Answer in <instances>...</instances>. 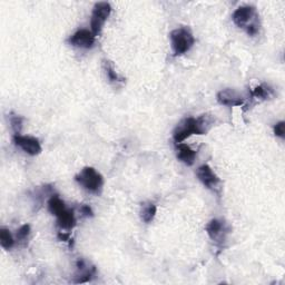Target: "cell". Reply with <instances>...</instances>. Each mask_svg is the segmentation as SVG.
Returning a JSON list of instances; mask_svg holds the SVG:
<instances>
[{
	"instance_id": "6da1fadb",
	"label": "cell",
	"mask_w": 285,
	"mask_h": 285,
	"mask_svg": "<svg viewBox=\"0 0 285 285\" xmlns=\"http://www.w3.org/2000/svg\"><path fill=\"white\" fill-rule=\"evenodd\" d=\"M209 121L204 116L200 118L189 117L179 123V125L174 130V141L179 144L192 135H204L208 130Z\"/></svg>"
},
{
	"instance_id": "7a4b0ae2",
	"label": "cell",
	"mask_w": 285,
	"mask_h": 285,
	"mask_svg": "<svg viewBox=\"0 0 285 285\" xmlns=\"http://www.w3.org/2000/svg\"><path fill=\"white\" fill-rule=\"evenodd\" d=\"M171 43L176 56L183 55L193 47L194 36L189 28H177L171 32Z\"/></svg>"
},
{
	"instance_id": "3957f363",
	"label": "cell",
	"mask_w": 285,
	"mask_h": 285,
	"mask_svg": "<svg viewBox=\"0 0 285 285\" xmlns=\"http://www.w3.org/2000/svg\"><path fill=\"white\" fill-rule=\"evenodd\" d=\"M76 181L91 193L98 194L103 189V176L93 167H85L76 176Z\"/></svg>"
},
{
	"instance_id": "277c9868",
	"label": "cell",
	"mask_w": 285,
	"mask_h": 285,
	"mask_svg": "<svg viewBox=\"0 0 285 285\" xmlns=\"http://www.w3.org/2000/svg\"><path fill=\"white\" fill-rule=\"evenodd\" d=\"M111 7L108 2H98L94 7L92 15V32L94 35H98L102 31L103 26L106 22L107 18L110 17Z\"/></svg>"
},
{
	"instance_id": "5b68a950",
	"label": "cell",
	"mask_w": 285,
	"mask_h": 285,
	"mask_svg": "<svg viewBox=\"0 0 285 285\" xmlns=\"http://www.w3.org/2000/svg\"><path fill=\"white\" fill-rule=\"evenodd\" d=\"M14 142L18 147H20L25 153L32 156H36L40 154L41 146L39 141L32 136H22L20 134H15Z\"/></svg>"
},
{
	"instance_id": "8992f818",
	"label": "cell",
	"mask_w": 285,
	"mask_h": 285,
	"mask_svg": "<svg viewBox=\"0 0 285 285\" xmlns=\"http://www.w3.org/2000/svg\"><path fill=\"white\" fill-rule=\"evenodd\" d=\"M69 44L78 48H92L95 44V35L92 31L87 29H80L74 33L69 38Z\"/></svg>"
},
{
	"instance_id": "52a82bcc",
	"label": "cell",
	"mask_w": 285,
	"mask_h": 285,
	"mask_svg": "<svg viewBox=\"0 0 285 285\" xmlns=\"http://www.w3.org/2000/svg\"><path fill=\"white\" fill-rule=\"evenodd\" d=\"M217 100L220 104L224 105V106H230V107H238L244 104V97L235 89H224L217 94Z\"/></svg>"
},
{
	"instance_id": "ba28073f",
	"label": "cell",
	"mask_w": 285,
	"mask_h": 285,
	"mask_svg": "<svg viewBox=\"0 0 285 285\" xmlns=\"http://www.w3.org/2000/svg\"><path fill=\"white\" fill-rule=\"evenodd\" d=\"M196 175L200 181L203 183V185L207 189H214L220 183V178L208 165H202L197 168Z\"/></svg>"
},
{
	"instance_id": "9c48e42d",
	"label": "cell",
	"mask_w": 285,
	"mask_h": 285,
	"mask_svg": "<svg viewBox=\"0 0 285 285\" xmlns=\"http://www.w3.org/2000/svg\"><path fill=\"white\" fill-rule=\"evenodd\" d=\"M254 16V8L251 6H242L236 9L233 14L234 24L239 28H244Z\"/></svg>"
},
{
	"instance_id": "30bf717a",
	"label": "cell",
	"mask_w": 285,
	"mask_h": 285,
	"mask_svg": "<svg viewBox=\"0 0 285 285\" xmlns=\"http://www.w3.org/2000/svg\"><path fill=\"white\" fill-rule=\"evenodd\" d=\"M176 147H177V158L187 166H192L195 162L196 152L193 151L189 145L183 144V142H179Z\"/></svg>"
},
{
	"instance_id": "8fae6325",
	"label": "cell",
	"mask_w": 285,
	"mask_h": 285,
	"mask_svg": "<svg viewBox=\"0 0 285 285\" xmlns=\"http://www.w3.org/2000/svg\"><path fill=\"white\" fill-rule=\"evenodd\" d=\"M206 232L209 238H211L213 241H217V239L221 238L223 236V232H224V224L222 221L214 219L209 222L205 227Z\"/></svg>"
},
{
	"instance_id": "7c38bea8",
	"label": "cell",
	"mask_w": 285,
	"mask_h": 285,
	"mask_svg": "<svg viewBox=\"0 0 285 285\" xmlns=\"http://www.w3.org/2000/svg\"><path fill=\"white\" fill-rule=\"evenodd\" d=\"M56 217H57L58 225L63 228V230H71L75 226V223H76L73 211H70L68 208L65 209V211Z\"/></svg>"
},
{
	"instance_id": "4fadbf2b",
	"label": "cell",
	"mask_w": 285,
	"mask_h": 285,
	"mask_svg": "<svg viewBox=\"0 0 285 285\" xmlns=\"http://www.w3.org/2000/svg\"><path fill=\"white\" fill-rule=\"evenodd\" d=\"M48 208H49V211L51 214H54L55 216L59 215V214L63 213L65 209H67L66 205L59 198L57 195H55V196H52L49 201H48Z\"/></svg>"
},
{
	"instance_id": "5bb4252c",
	"label": "cell",
	"mask_w": 285,
	"mask_h": 285,
	"mask_svg": "<svg viewBox=\"0 0 285 285\" xmlns=\"http://www.w3.org/2000/svg\"><path fill=\"white\" fill-rule=\"evenodd\" d=\"M156 212H157V208L154 204L152 203L144 204L142 206V209H141L142 220L144 221L145 223H151L156 215Z\"/></svg>"
},
{
	"instance_id": "9a60e30c",
	"label": "cell",
	"mask_w": 285,
	"mask_h": 285,
	"mask_svg": "<svg viewBox=\"0 0 285 285\" xmlns=\"http://www.w3.org/2000/svg\"><path fill=\"white\" fill-rule=\"evenodd\" d=\"M0 244L5 250H10L15 244L13 235L7 228H1L0 230Z\"/></svg>"
},
{
	"instance_id": "2e32d148",
	"label": "cell",
	"mask_w": 285,
	"mask_h": 285,
	"mask_svg": "<svg viewBox=\"0 0 285 285\" xmlns=\"http://www.w3.org/2000/svg\"><path fill=\"white\" fill-rule=\"evenodd\" d=\"M271 94H272L271 89H269V87H266V86H264V85L257 86V87H255V89L253 91V96L256 97V98H262V99L268 98Z\"/></svg>"
},
{
	"instance_id": "e0dca14e",
	"label": "cell",
	"mask_w": 285,
	"mask_h": 285,
	"mask_svg": "<svg viewBox=\"0 0 285 285\" xmlns=\"http://www.w3.org/2000/svg\"><path fill=\"white\" fill-rule=\"evenodd\" d=\"M104 68H105V71H106V75H107L108 79H110L111 81H112V82L123 81L122 78L118 76V74L114 70V68H112V66L111 65L110 63H107V62L105 63H104Z\"/></svg>"
},
{
	"instance_id": "ac0fdd59",
	"label": "cell",
	"mask_w": 285,
	"mask_h": 285,
	"mask_svg": "<svg viewBox=\"0 0 285 285\" xmlns=\"http://www.w3.org/2000/svg\"><path fill=\"white\" fill-rule=\"evenodd\" d=\"M10 124L11 127H13L15 134H19L20 129H21V125H22V118L19 117V116H11L10 118Z\"/></svg>"
},
{
	"instance_id": "d6986e66",
	"label": "cell",
	"mask_w": 285,
	"mask_h": 285,
	"mask_svg": "<svg viewBox=\"0 0 285 285\" xmlns=\"http://www.w3.org/2000/svg\"><path fill=\"white\" fill-rule=\"evenodd\" d=\"M29 233H31V226H29L28 224L22 225L17 232V238L19 239V241H24V239L28 238Z\"/></svg>"
},
{
	"instance_id": "ffe728a7",
	"label": "cell",
	"mask_w": 285,
	"mask_h": 285,
	"mask_svg": "<svg viewBox=\"0 0 285 285\" xmlns=\"http://www.w3.org/2000/svg\"><path fill=\"white\" fill-rule=\"evenodd\" d=\"M284 133H285V123L284 122L277 123L274 126V134L277 137L284 138Z\"/></svg>"
},
{
	"instance_id": "44dd1931",
	"label": "cell",
	"mask_w": 285,
	"mask_h": 285,
	"mask_svg": "<svg viewBox=\"0 0 285 285\" xmlns=\"http://www.w3.org/2000/svg\"><path fill=\"white\" fill-rule=\"evenodd\" d=\"M81 213H82V215H85V216H93V211H92V208L89 207L88 205H84L81 207Z\"/></svg>"
},
{
	"instance_id": "7402d4cb",
	"label": "cell",
	"mask_w": 285,
	"mask_h": 285,
	"mask_svg": "<svg viewBox=\"0 0 285 285\" xmlns=\"http://www.w3.org/2000/svg\"><path fill=\"white\" fill-rule=\"evenodd\" d=\"M256 32H257V28L255 27L254 25H250L249 27H247V33H249L250 36H254Z\"/></svg>"
}]
</instances>
